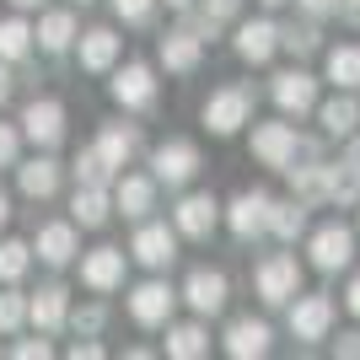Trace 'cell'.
<instances>
[{"label":"cell","instance_id":"6da1fadb","mask_svg":"<svg viewBox=\"0 0 360 360\" xmlns=\"http://www.w3.org/2000/svg\"><path fill=\"white\" fill-rule=\"evenodd\" d=\"M199 119H205V129L210 135H237L242 124H253V91L248 86H221L205 97V108H199Z\"/></svg>","mask_w":360,"mask_h":360},{"label":"cell","instance_id":"7a4b0ae2","mask_svg":"<svg viewBox=\"0 0 360 360\" xmlns=\"http://www.w3.org/2000/svg\"><path fill=\"white\" fill-rule=\"evenodd\" d=\"M253 290L264 307H285L290 296L301 290V264L290 253H269V258H258V269H253Z\"/></svg>","mask_w":360,"mask_h":360},{"label":"cell","instance_id":"3957f363","mask_svg":"<svg viewBox=\"0 0 360 360\" xmlns=\"http://www.w3.org/2000/svg\"><path fill=\"white\" fill-rule=\"evenodd\" d=\"M199 146L194 140H167V146L150 150V178L167 183V188H183V183H194L199 178Z\"/></svg>","mask_w":360,"mask_h":360},{"label":"cell","instance_id":"277c9868","mask_svg":"<svg viewBox=\"0 0 360 360\" xmlns=\"http://www.w3.org/2000/svg\"><path fill=\"white\" fill-rule=\"evenodd\" d=\"M307 253H312V264H317L323 274H339V269H349V264H355V231H349V226H339V221L317 226L312 242H307Z\"/></svg>","mask_w":360,"mask_h":360},{"label":"cell","instance_id":"5b68a950","mask_svg":"<svg viewBox=\"0 0 360 360\" xmlns=\"http://www.w3.org/2000/svg\"><path fill=\"white\" fill-rule=\"evenodd\" d=\"M22 135L38 150H54L65 140V103L60 97H32V103L22 108Z\"/></svg>","mask_w":360,"mask_h":360},{"label":"cell","instance_id":"8992f818","mask_svg":"<svg viewBox=\"0 0 360 360\" xmlns=\"http://www.w3.org/2000/svg\"><path fill=\"white\" fill-rule=\"evenodd\" d=\"M345 140H349L345 162H328V167H323V199L339 205V210H349V205L360 199V140L355 135H345Z\"/></svg>","mask_w":360,"mask_h":360},{"label":"cell","instance_id":"52a82bcc","mask_svg":"<svg viewBox=\"0 0 360 360\" xmlns=\"http://www.w3.org/2000/svg\"><path fill=\"white\" fill-rule=\"evenodd\" d=\"M113 103L119 108H129V113H140V108H150L156 103V70H150L146 60H129V65H119L113 70Z\"/></svg>","mask_w":360,"mask_h":360},{"label":"cell","instance_id":"ba28073f","mask_svg":"<svg viewBox=\"0 0 360 360\" xmlns=\"http://www.w3.org/2000/svg\"><path fill=\"white\" fill-rule=\"evenodd\" d=\"M290 333H296L301 345H317V339H328L333 328V296H290Z\"/></svg>","mask_w":360,"mask_h":360},{"label":"cell","instance_id":"9c48e42d","mask_svg":"<svg viewBox=\"0 0 360 360\" xmlns=\"http://www.w3.org/2000/svg\"><path fill=\"white\" fill-rule=\"evenodd\" d=\"M172 307H178V290L162 285V280H146V285L129 290V317H135L140 328H167Z\"/></svg>","mask_w":360,"mask_h":360},{"label":"cell","instance_id":"30bf717a","mask_svg":"<svg viewBox=\"0 0 360 360\" xmlns=\"http://www.w3.org/2000/svg\"><path fill=\"white\" fill-rule=\"evenodd\" d=\"M296 146H301L296 124H258L253 129V156L264 167H274V172H285V167L296 162Z\"/></svg>","mask_w":360,"mask_h":360},{"label":"cell","instance_id":"8fae6325","mask_svg":"<svg viewBox=\"0 0 360 360\" xmlns=\"http://www.w3.org/2000/svg\"><path fill=\"white\" fill-rule=\"evenodd\" d=\"M269 221V194L264 188H242L231 205H226V226H231V237L237 242H253Z\"/></svg>","mask_w":360,"mask_h":360},{"label":"cell","instance_id":"7c38bea8","mask_svg":"<svg viewBox=\"0 0 360 360\" xmlns=\"http://www.w3.org/2000/svg\"><path fill=\"white\" fill-rule=\"evenodd\" d=\"M215 221H221V205H215V194H183V205L172 210V231H178V237H194V242L210 237Z\"/></svg>","mask_w":360,"mask_h":360},{"label":"cell","instance_id":"4fadbf2b","mask_svg":"<svg viewBox=\"0 0 360 360\" xmlns=\"http://www.w3.org/2000/svg\"><path fill=\"white\" fill-rule=\"evenodd\" d=\"M226 296H231V285H226V274H221V269H194L188 280H183V301H188L199 317L226 312Z\"/></svg>","mask_w":360,"mask_h":360},{"label":"cell","instance_id":"5bb4252c","mask_svg":"<svg viewBox=\"0 0 360 360\" xmlns=\"http://www.w3.org/2000/svg\"><path fill=\"white\" fill-rule=\"evenodd\" d=\"M129 253H135L146 269H167V264L178 258V231H167L162 221H140L135 242H129Z\"/></svg>","mask_w":360,"mask_h":360},{"label":"cell","instance_id":"9a60e30c","mask_svg":"<svg viewBox=\"0 0 360 360\" xmlns=\"http://www.w3.org/2000/svg\"><path fill=\"white\" fill-rule=\"evenodd\" d=\"M27 248L44 258L49 269H65V264L81 253V242H75V221H49V226H38V237H32Z\"/></svg>","mask_w":360,"mask_h":360},{"label":"cell","instance_id":"2e32d148","mask_svg":"<svg viewBox=\"0 0 360 360\" xmlns=\"http://www.w3.org/2000/svg\"><path fill=\"white\" fill-rule=\"evenodd\" d=\"M81 285L97 290V296L119 290L124 285V248H91V253L81 258Z\"/></svg>","mask_w":360,"mask_h":360},{"label":"cell","instance_id":"e0dca14e","mask_svg":"<svg viewBox=\"0 0 360 360\" xmlns=\"http://www.w3.org/2000/svg\"><path fill=\"white\" fill-rule=\"evenodd\" d=\"M274 345V333L264 317H231V328H226V355L231 360H258V355H269Z\"/></svg>","mask_w":360,"mask_h":360},{"label":"cell","instance_id":"ac0fdd59","mask_svg":"<svg viewBox=\"0 0 360 360\" xmlns=\"http://www.w3.org/2000/svg\"><path fill=\"white\" fill-rule=\"evenodd\" d=\"M91 150H97V162H103L108 172H124V167H129V156L140 150V129H135V124H103Z\"/></svg>","mask_w":360,"mask_h":360},{"label":"cell","instance_id":"d6986e66","mask_svg":"<svg viewBox=\"0 0 360 360\" xmlns=\"http://www.w3.org/2000/svg\"><path fill=\"white\" fill-rule=\"evenodd\" d=\"M269 91H274V103H280V113H296V119L317 108V81L307 70H280Z\"/></svg>","mask_w":360,"mask_h":360},{"label":"cell","instance_id":"ffe728a7","mask_svg":"<svg viewBox=\"0 0 360 360\" xmlns=\"http://www.w3.org/2000/svg\"><path fill=\"white\" fill-rule=\"evenodd\" d=\"M113 210L129 215V221H146L156 210V178H140V172H124L113 183Z\"/></svg>","mask_w":360,"mask_h":360},{"label":"cell","instance_id":"44dd1931","mask_svg":"<svg viewBox=\"0 0 360 360\" xmlns=\"http://www.w3.org/2000/svg\"><path fill=\"white\" fill-rule=\"evenodd\" d=\"M65 317H70V296H65V285H38V296H27V323L38 333H60Z\"/></svg>","mask_w":360,"mask_h":360},{"label":"cell","instance_id":"7402d4cb","mask_svg":"<svg viewBox=\"0 0 360 360\" xmlns=\"http://www.w3.org/2000/svg\"><path fill=\"white\" fill-rule=\"evenodd\" d=\"M199 60H205V38H199L188 22H183V27H172V32L162 38V65H167L172 75H188Z\"/></svg>","mask_w":360,"mask_h":360},{"label":"cell","instance_id":"603a6c76","mask_svg":"<svg viewBox=\"0 0 360 360\" xmlns=\"http://www.w3.org/2000/svg\"><path fill=\"white\" fill-rule=\"evenodd\" d=\"M75 38H81V70L103 75V70H113V65H119L124 38H119L113 27H91V32H75Z\"/></svg>","mask_w":360,"mask_h":360},{"label":"cell","instance_id":"cb8c5ba5","mask_svg":"<svg viewBox=\"0 0 360 360\" xmlns=\"http://www.w3.org/2000/svg\"><path fill=\"white\" fill-rule=\"evenodd\" d=\"M274 49H280V27H274L269 16H258V22H242V27H237V54L248 65H269Z\"/></svg>","mask_w":360,"mask_h":360},{"label":"cell","instance_id":"d4e9b609","mask_svg":"<svg viewBox=\"0 0 360 360\" xmlns=\"http://www.w3.org/2000/svg\"><path fill=\"white\" fill-rule=\"evenodd\" d=\"M108 215H113V194H108L103 183H75L70 221L86 226V231H97V226H108Z\"/></svg>","mask_w":360,"mask_h":360},{"label":"cell","instance_id":"484cf974","mask_svg":"<svg viewBox=\"0 0 360 360\" xmlns=\"http://www.w3.org/2000/svg\"><path fill=\"white\" fill-rule=\"evenodd\" d=\"M75 11H44L38 16V27H32V44L44 49V54H65L75 44Z\"/></svg>","mask_w":360,"mask_h":360},{"label":"cell","instance_id":"4316f807","mask_svg":"<svg viewBox=\"0 0 360 360\" xmlns=\"http://www.w3.org/2000/svg\"><path fill=\"white\" fill-rule=\"evenodd\" d=\"M16 183H22L27 199H54V188H60V162H54V156H32V162L16 167Z\"/></svg>","mask_w":360,"mask_h":360},{"label":"cell","instance_id":"83f0119b","mask_svg":"<svg viewBox=\"0 0 360 360\" xmlns=\"http://www.w3.org/2000/svg\"><path fill=\"white\" fill-rule=\"evenodd\" d=\"M264 231H274L280 242H296L301 231H307V205H301V199H269V221H264Z\"/></svg>","mask_w":360,"mask_h":360},{"label":"cell","instance_id":"f1b7e54d","mask_svg":"<svg viewBox=\"0 0 360 360\" xmlns=\"http://www.w3.org/2000/svg\"><path fill=\"white\" fill-rule=\"evenodd\" d=\"M205 349H210L205 323H167V355L172 360H199Z\"/></svg>","mask_w":360,"mask_h":360},{"label":"cell","instance_id":"f546056e","mask_svg":"<svg viewBox=\"0 0 360 360\" xmlns=\"http://www.w3.org/2000/svg\"><path fill=\"white\" fill-rule=\"evenodd\" d=\"M317 119H323V129H328L333 140H345L360 129V103H355V91H345V97H333V103L317 108Z\"/></svg>","mask_w":360,"mask_h":360},{"label":"cell","instance_id":"4dcf8cb0","mask_svg":"<svg viewBox=\"0 0 360 360\" xmlns=\"http://www.w3.org/2000/svg\"><path fill=\"white\" fill-rule=\"evenodd\" d=\"M323 65H328V81H333L339 91H355V86H360V49H355V44L328 49V60H323Z\"/></svg>","mask_w":360,"mask_h":360},{"label":"cell","instance_id":"1f68e13d","mask_svg":"<svg viewBox=\"0 0 360 360\" xmlns=\"http://www.w3.org/2000/svg\"><path fill=\"white\" fill-rule=\"evenodd\" d=\"M323 167H328V162H317V156H307V167H296V162L285 167V172H290V188H296L301 205H317V199H323Z\"/></svg>","mask_w":360,"mask_h":360},{"label":"cell","instance_id":"d6a6232c","mask_svg":"<svg viewBox=\"0 0 360 360\" xmlns=\"http://www.w3.org/2000/svg\"><path fill=\"white\" fill-rule=\"evenodd\" d=\"M27 49H32V27L22 16H6L0 22V60L16 65V60H27Z\"/></svg>","mask_w":360,"mask_h":360},{"label":"cell","instance_id":"836d02e7","mask_svg":"<svg viewBox=\"0 0 360 360\" xmlns=\"http://www.w3.org/2000/svg\"><path fill=\"white\" fill-rule=\"evenodd\" d=\"M27 264H32V248H27V242H16V237L0 242V285H16V280L27 274Z\"/></svg>","mask_w":360,"mask_h":360},{"label":"cell","instance_id":"e575fe53","mask_svg":"<svg viewBox=\"0 0 360 360\" xmlns=\"http://www.w3.org/2000/svg\"><path fill=\"white\" fill-rule=\"evenodd\" d=\"M27 323V296L22 290H0V333H16Z\"/></svg>","mask_w":360,"mask_h":360},{"label":"cell","instance_id":"d590c367","mask_svg":"<svg viewBox=\"0 0 360 360\" xmlns=\"http://www.w3.org/2000/svg\"><path fill=\"white\" fill-rule=\"evenodd\" d=\"M65 323H70V328L81 333V339H91V333H103V323H108V307H103V301H91V307H81V312H70Z\"/></svg>","mask_w":360,"mask_h":360},{"label":"cell","instance_id":"8d00e7d4","mask_svg":"<svg viewBox=\"0 0 360 360\" xmlns=\"http://www.w3.org/2000/svg\"><path fill=\"white\" fill-rule=\"evenodd\" d=\"M280 49H290V54H317V27H312V22L280 27Z\"/></svg>","mask_w":360,"mask_h":360},{"label":"cell","instance_id":"74e56055","mask_svg":"<svg viewBox=\"0 0 360 360\" xmlns=\"http://www.w3.org/2000/svg\"><path fill=\"white\" fill-rule=\"evenodd\" d=\"M194 6H199V16H205V22H215V27H226V22L242 11V0H194Z\"/></svg>","mask_w":360,"mask_h":360},{"label":"cell","instance_id":"f35d334b","mask_svg":"<svg viewBox=\"0 0 360 360\" xmlns=\"http://www.w3.org/2000/svg\"><path fill=\"white\" fill-rule=\"evenodd\" d=\"M75 183H108V167L97 162V150H81V156H75Z\"/></svg>","mask_w":360,"mask_h":360},{"label":"cell","instance_id":"ab89813d","mask_svg":"<svg viewBox=\"0 0 360 360\" xmlns=\"http://www.w3.org/2000/svg\"><path fill=\"white\" fill-rule=\"evenodd\" d=\"M150 6L156 0H113V16L129 22V27H140V22H150Z\"/></svg>","mask_w":360,"mask_h":360},{"label":"cell","instance_id":"60d3db41","mask_svg":"<svg viewBox=\"0 0 360 360\" xmlns=\"http://www.w3.org/2000/svg\"><path fill=\"white\" fill-rule=\"evenodd\" d=\"M16 150H22V129L0 124V167H16Z\"/></svg>","mask_w":360,"mask_h":360},{"label":"cell","instance_id":"b9f144b4","mask_svg":"<svg viewBox=\"0 0 360 360\" xmlns=\"http://www.w3.org/2000/svg\"><path fill=\"white\" fill-rule=\"evenodd\" d=\"M49 355V333L44 339H22V345H16V360H44Z\"/></svg>","mask_w":360,"mask_h":360},{"label":"cell","instance_id":"7bdbcfd3","mask_svg":"<svg viewBox=\"0 0 360 360\" xmlns=\"http://www.w3.org/2000/svg\"><path fill=\"white\" fill-rule=\"evenodd\" d=\"M296 6H301L307 16H333L339 6H345V0H296Z\"/></svg>","mask_w":360,"mask_h":360},{"label":"cell","instance_id":"ee69618b","mask_svg":"<svg viewBox=\"0 0 360 360\" xmlns=\"http://www.w3.org/2000/svg\"><path fill=\"white\" fill-rule=\"evenodd\" d=\"M345 307L360 317V274H349V285H345Z\"/></svg>","mask_w":360,"mask_h":360},{"label":"cell","instance_id":"f6af8a7d","mask_svg":"<svg viewBox=\"0 0 360 360\" xmlns=\"http://www.w3.org/2000/svg\"><path fill=\"white\" fill-rule=\"evenodd\" d=\"M97 355H103V345H91V339L86 345H70V360H97Z\"/></svg>","mask_w":360,"mask_h":360},{"label":"cell","instance_id":"bcb514c9","mask_svg":"<svg viewBox=\"0 0 360 360\" xmlns=\"http://www.w3.org/2000/svg\"><path fill=\"white\" fill-rule=\"evenodd\" d=\"M339 355H349V360L360 355V333H339Z\"/></svg>","mask_w":360,"mask_h":360},{"label":"cell","instance_id":"7dc6e473","mask_svg":"<svg viewBox=\"0 0 360 360\" xmlns=\"http://www.w3.org/2000/svg\"><path fill=\"white\" fill-rule=\"evenodd\" d=\"M6 103H11V65L0 60V108H6Z\"/></svg>","mask_w":360,"mask_h":360},{"label":"cell","instance_id":"c3c4849f","mask_svg":"<svg viewBox=\"0 0 360 360\" xmlns=\"http://www.w3.org/2000/svg\"><path fill=\"white\" fill-rule=\"evenodd\" d=\"M167 11H194V0H162Z\"/></svg>","mask_w":360,"mask_h":360},{"label":"cell","instance_id":"681fc988","mask_svg":"<svg viewBox=\"0 0 360 360\" xmlns=\"http://www.w3.org/2000/svg\"><path fill=\"white\" fill-rule=\"evenodd\" d=\"M6 221H11V199L0 194V226H6Z\"/></svg>","mask_w":360,"mask_h":360},{"label":"cell","instance_id":"f907efd6","mask_svg":"<svg viewBox=\"0 0 360 360\" xmlns=\"http://www.w3.org/2000/svg\"><path fill=\"white\" fill-rule=\"evenodd\" d=\"M16 11H32V6H44V0H11Z\"/></svg>","mask_w":360,"mask_h":360},{"label":"cell","instance_id":"816d5d0a","mask_svg":"<svg viewBox=\"0 0 360 360\" xmlns=\"http://www.w3.org/2000/svg\"><path fill=\"white\" fill-rule=\"evenodd\" d=\"M258 6H285V0H258Z\"/></svg>","mask_w":360,"mask_h":360},{"label":"cell","instance_id":"f5cc1de1","mask_svg":"<svg viewBox=\"0 0 360 360\" xmlns=\"http://www.w3.org/2000/svg\"><path fill=\"white\" fill-rule=\"evenodd\" d=\"M75 6H91V0H75Z\"/></svg>","mask_w":360,"mask_h":360},{"label":"cell","instance_id":"db71d44e","mask_svg":"<svg viewBox=\"0 0 360 360\" xmlns=\"http://www.w3.org/2000/svg\"><path fill=\"white\" fill-rule=\"evenodd\" d=\"M349 6H360V0H349Z\"/></svg>","mask_w":360,"mask_h":360}]
</instances>
